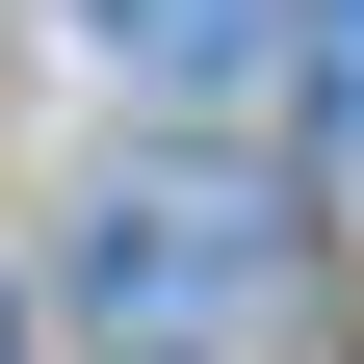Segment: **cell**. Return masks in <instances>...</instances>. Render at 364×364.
Instances as JSON below:
<instances>
[{"label":"cell","mask_w":364,"mask_h":364,"mask_svg":"<svg viewBox=\"0 0 364 364\" xmlns=\"http://www.w3.org/2000/svg\"><path fill=\"white\" fill-rule=\"evenodd\" d=\"M105 312H130V338L260 312V208H235V182H130V208H105Z\"/></svg>","instance_id":"1"},{"label":"cell","mask_w":364,"mask_h":364,"mask_svg":"<svg viewBox=\"0 0 364 364\" xmlns=\"http://www.w3.org/2000/svg\"><path fill=\"white\" fill-rule=\"evenodd\" d=\"M105 53H130V78H235V53H260V0H105Z\"/></svg>","instance_id":"2"},{"label":"cell","mask_w":364,"mask_h":364,"mask_svg":"<svg viewBox=\"0 0 364 364\" xmlns=\"http://www.w3.org/2000/svg\"><path fill=\"white\" fill-rule=\"evenodd\" d=\"M312 105H338V130H364V0H312Z\"/></svg>","instance_id":"3"},{"label":"cell","mask_w":364,"mask_h":364,"mask_svg":"<svg viewBox=\"0 0 364 364\" xmlns=\"http://www.w3.org/2000/svg\"><path fill=\"white\" fill-rule=\"evenodd\" d=\"M0 338H26V312H0Z\"/></svg>","instance_id":"4"}]
</instances>
